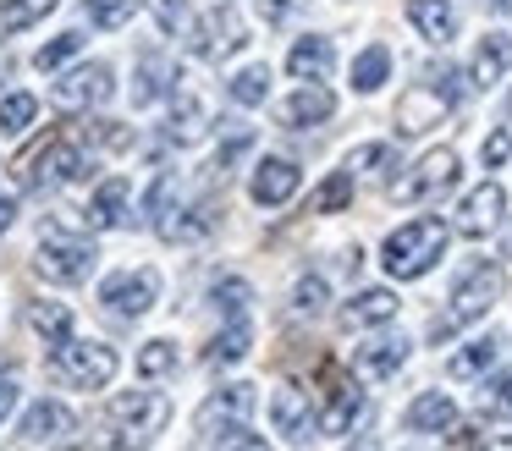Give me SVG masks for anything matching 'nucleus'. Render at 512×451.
Listing matches in <instances>:
<instances>
[{"mask_svg": "<svg viewBox=\"0 0 512 451\" xmlns=\"http://www.w3.org/2000/svg\"><path fill=\"white\" fill-rule=\"evenodd\" d=\"M446 237H452V226L435 215H419L408 220V226H397L386 237V248H380V264H386L397 281H419V275L435 270V259L446 253Z\"/></svg>", "mask_w": 512, "mask_h": 451, "instance_id": "obj_1", "label": "nucleus"}, {"mask_svg": "<svg viewBox=\"0 0 512 451\" xmlns=\"http://www.w3.org/2000/svg\"><path fill=\"white\" fill-rule=\"evenodd\" d=\"M496 297H501V270H496V264H474V270H468L463 281L452 286V297H446L452 308L430 319V341H446L452 330H463V325H474V319H485L490 308H496Z\"/></svg>", "mask_w": 512, "mask_h": 451, "instance_id": "obj_2", "label": "nucleus"}, {"mask_svg": "<svg viewBox=\"0 0 512 451\" xmlns=\"http://www.w3.org/2000/svg\"><path fill=\"white\" fill-rule=\"evenodd\" d=\"M83 176H89L83 149L78 143H61L56 132H45V138L17 160V182L23 187H61V182H83Z\"/></svg>", "mask_w": 512, "mask_h": 451, "instance_id": "obj_3", "label": "nucleus"}, {"mask_svg": "<svg viewBox=\"0 0 512 451\" xmlns=\"http://www.w3.org/2000/svg\"><path fill=\"white\" fill-rule=\"evenodd\" d=\"M116 347H105V341H67V347H56V358H50V374H56L61 385H72V391H100V385H111L116 374Z\"/></svg>", "mask_w": 512, "mask_h": 451, "instance_id": "obj_4", "label": "nucleus"}, {"mask_svg": "<svg viewBox=\"0 0 512 451\" xmlns=\"http://www.w3.org/2000/svg\"><path fill=\"white\" fill-rule=\"evenodd\" d=\"M463 77L457 72H441L435 83H419V88H408V94L397 99V132L402 138H413V132H430V127H441V116L463 99Z\"/></svg>", "mask_w": 512, "mask_h": 451, "instance_id": "obj_5", "label": "nucleus"}, {"mask_svg": "<svg viewBox=\"0 0 512 451\" xmlns=\"http://www.w3.org/2000/svg\"><path fill=\"white\" fill-rule=\"evenodd\" d=\"M94 259H100V253H94L89 237H45L34 253V270L56 286H78V281H89Z\"/></svg>", "mask_w": 512, "mask_h": 451, "instance_id": "obj_6", "label": "nucleus"}, {"mask_svg": "<svg viewBox=\"0 0 512 451\" xmlns=\"http://www.w3.org/2000/svg\"><path fill=\"white\" fill-rule=\"evenodd\" d=\"M358 413H364V391H358V380L347 369H336V363H325L320 369V429L325 435H347Z\"/></svg>", "mask_w": 512, "mask_h": 451, "instance_id": "obj_7", "label": "nucleus"}, {"mask_svg": "<svg viewBox=\"0 0 512 451\" xmlns=\"http://www.w3.org/2000/svg\"><path fill=\"white\" fill-rule=\"evenodd\" d=\"M188 44L204 55V61H226V55H237L248 44V28H243V17H237L232 6H210L188 28Z\"/></svg>", "mask_w": 512, "mask_h": 451, "instance_id": "obj_8", "label": "nucleus"}, {"mask_svg": "<svg viewBox=\"0 0 512 451\" xmlns=\"http://www.w3.org/2000/svg\"><path fill=\"white\" fill-rule=\"evenodd\" d=\"M155 297H160V275L155 270H116V275L100 281V303L111 308V314H122V319L149 314Z\"/></svg>", "mask_w": 512, "mask_h": 451, "instance_id": "obj_9", "label": "nucleus"}, {"mask_svg": "<svg viewBox=\"0 0 512 451\" xmlns=\"http://www.w3.org/2000/svg\"><path fill=\"white\" fill-rule=\"evenodd\" d=\"M457 171H463V165H457V149H430L408 176H402L397 187H391V198H397V204H419V198H430V193H441V187H452Z\"/></svg>", "mask_w": 512, "mask_h": 451, "instance_id": "obj_10", "label": "nucleus"}, {"mask_svg": "<svg viewBox=\"0 0 512 451\" xmlns=\"http://www.w3.org/2000/svg\"><path fill=\"white\" fill-rule=\"evenodd\" d=\"M166 418H171V402L160 391H122V396H111V424H122L127 435H160L166 429Z\"/></svg>", "mask_w": 512, "mask_h": 451, "instance_id": "obj_11", "label": "nucleus"}, {"mask_svg": "<svg viewBox=\"0 0 512 451\" xmlns=\"http://www.w3.org/2000/svg\"><path fill=\"white\" fill-rule=\"evenodd\" d=\"M501 220H507V193H501V182H479L474 193L457 204V220H452V226L463 231V237L479 242V237H490Z\"/></svg>", "mask_w": 512, "mask_h": 451, "instance_id": "obj_12", "label": "nucleus"}, {"mask_svg": "<svg viewBox=\"0 0 512 451\" xmlns=\"http://www.w3.org/2000/svg\"><path fill=\"white\" fill-rule=\"evenodd\" d=\"M270 424H276V435H287V440H309L314 435V424H320V413H314V402H309V391L303 385H276V396H270Z\"/></svg>", "mask_w": 512, "mask_h": 451, "instance_id": "obj_13", "label": "nucleus"}, {"mask_svg": "<svg viewBox=\"0 0 512 451\" xmlns=\"http://www.w3.org/2000/svg\"><path fill=\"white\" fill-rule=\"evenodd\" d=\"M56 105L61 110H89V105H105L111 99V66H100V61H89V66H72L67 77H61L56 88Z\"/></svg>", "mask_w": 512, "mask_h": 451, "instance_id": "obj_14", "label": "nucleus"}, {"mask_svg": "<svg viewBox=\"0 0 512 451\" xmlns=\"http://www.w3.org/2000/svg\"><path fill=\"white\" fill-rule=\"evenodd\" d=\"M408 363V341L402 336H369L364 347L353 352V369H358V380H369V385H380V380H391V374Z\"/></svg>", "mask_w": 512, "mask_h": 451, "instance_id": "obj_15", "label": "nucleus"}, {"mask_svg": "<svg viewBox=\"0 0 512 451\" xmlns=\"http://www.w3.org/2000/svg\"><path fill=\"white\" fill-rule=\"evenodd\" d=\"M221 215H226V209L215 204V198H204V204H188V209L160 215L155 226H160V237H166V242H199V237H210V231L221 226Z\"/></svg>", "mask_w": 512, "mask_h": 451, "instance_id": "obj_16", "label": "nucleus"}, {"mask_svg": "<svg viewBox=\"0 0 512 451\" xmlns=\"http://www.w3.org/2000/svg\"><path fill=\"white\" fill-rule=\"evenodd\" d=\"M397 292L391 286H364V292H353L347 297V308H342V325L347 330H369V325H386V319H397Z\"/></svg>", "mask_w": 512, "mask_h": 451, "instance_id": "obj_17", "label": "nucleus"}, {"mask_svg": "<svg viewBox=\"0 0 512 451\" xmlns=\"http://www.w3.org/2000/svg\"><path fill=\"white\" fill-rule=\"evenodd\" d=\"M298 182H303V171H298L292 160H259V171H254V182H248V193H254V204L276 209V204H287V198L298 193Z\"/></svg>", "mask_w": 512, "mask_h": 451, "instance_id": "obj_18", "label": "nucleus"}, {"mask_svg": "<svg viewBox=\"0 0 512 451\" xmlns=\"http://www.w3.org/2000/svg\"><path fill=\"white\" fill-rule=\"evenodd\" d=\"M512 66V33H485L474 50V61H468V83L474 88H496L501 77H507Z\"/></svg>", "mask_w": 512, "mask_h": 451, "instance_id": "obj_19", "label": "nucleus"}, {"mask_svg": "<svg viewBox=\"0 0 512 451\" xmlns=\"http://www.w3.org/2000/svg\"><path fill=\"white\" fill-rule=\"evenodd\" d=\"M331 66H336V44L325 39V33L298 39V44H292V55H287V72L303 77V83H325V77H331Z\"/></svg>", "mask_w": 512, "mask_h": 451, "instance_id": "obj_20", "label": "nucleus"}, {"mask_svg": "<svg viewBox=\"0 0 512 451\" xmlns=\"http://www.w3.org/2000/svg\"><path fill=\"white\" fill-rule=\"evenodd\" d=\"M457 424V402L446 391H419L408 402V429L413 435H441V429Z\"/></svg>", "mask_w": 512, "mask_h": 451, "instance_id": "obj_21", "label": "nucleus"}, {"mask_svg": "<svg viewBox=\"0 0 512 451\" xmlns=\"http://www.w3.org/2000/svg\"><path fill=\"white\" fill-rule=\"evenodd\" d=\"M254 413V385H221L210 402L199 407V429H215V424H243Z\"/></svg>", "mask_w": 512, "mask_h": 451, "instance_id": "obj_22", "label": "nucleus"}, {"mask_svg": "<svg viewBox=\"0 0 512 451\" xmlns=\"http://www.w3.org/2000/svg\"><path fill=\"white\" fill-rule=\"evenodd\" d=\"M331 110H336L331 88H325V83H303L298 94L281 105V121H287V127H314V121H325Z\"/></svg>", "mask_w": 512, "mask_h": 451, "instance_id": "obj_23", "label": "nucleus"}, {"mask_svg": "<svg viewBox=\"0 0 512 451\" xmlns=\"http://www.w3.org/2000/svg\"><path fill=\"white\" fill-rule=\"evenodd\" d=\"M72 424H78V418H72L61 402H34V407L23 413V429H17V435L39 446V440H61V435H72Z\"/></svg>", "mask_w": 512, "mask_h": 451, "instance_id": "obj_24", "label": "nucleus"}, {"mask_svg": "<svg viewBox=\"0 0 512 451\" xmlns=\"http://www.w3.org/2000/svg\"><path fill=\"white\" fill-rule=\"evenodd\" d=\"M408 22L424 33L430 44H446L457 33V11L452 0H408Z\"/></svg>", "mask_w": 512, "mask_h": 451, "instance_id": "obj_25", "label": "nucleus"}, {"mask_svg": "<svg viewBox=\"0 0 512 451\" xmlns=\"http://www.w3.org/2000/svg\"><path fill=\"white\" fill-rule=\"evenodd\" d=\"M127 198H133V187H127V176H111V182H100V193H94L89 204V226L111 231L127 220Z\"/></svg>", "mask_w": 512, "mask_h": 451, "instance_id": "obj_26", "label": "nucleus"}, {"mask_svg": "<svg viewBox=\"0 0 512 451\" xmlns=\"http://www.w3.org/2000/svg\"><path fill=\"white\" fill-rule=\"evenodd\" d=\"M166 88H177V66L166 61L160 50H149L144 61H138V88H133V105H155Z\"/></svg>", "mask_w": 512, "mask_h": 451, "instance_id": "obj_27", "label": "nucleus"}, {"mask_svg": "<svg viewBox=\"0 0 512 451\" xmlns=\"http://www.w3.org/2000/svg\"><path fill=\"white\" fill-rule=\"evenodd\" d=\"M28 325H34L39 341L56 352V347H67V341H72V308H67V303H34Z\"/></svg>", "mask_w": 512, "mask_h": 451, "instance_id": "obj_28", "label": "nucleus"}, {"mask_svg": "<svg viewBox=\"0 0 512 451\" xmlns=\"http://www.w3.org/2000/svg\"><path fill=\"white\" fill-rule=\"evenodd\" d=\"M204 132H210V110H204L193 94H182V99H177V110H171L166 138H171V143H199Z\"/></svg>", "mask_w": 512, "mask_h": 451, "instance_id": "obj_29", "label": "nucleus"}, {"mask_svg": "<svg viewBox=\"0 0 512 451\" xmlns=\"http://www.w3.org/2000/svg\"><path fill=\"white\" fill-rule=\"evenodd\" d=\"M347 204H353V165H347V171H331L320 187H314L309 215H336V209H347Z\"/></svg>", "mask_w": 512, "mask_h": 451, "instance_id": "obj_30", "label": "nucleus"}, {"mask_svg": "<svg viewBox=\"0 0 512 451\" xmlns=\"http://www.w3.org/2000/svg\"><path fill=\"white\" fill-rule=\"evenodd\" d=\"M210 303L221 308L226 319H248V303H254V286H248L243 275H215V286H210Z\"/></svg>", "mask_w": 512, "mask_h": 451, "instance_id": "obj_31", "label": "nucleus"}, {"mask_svg": "<svg viewBox=\"0 0 512 451\" xmlns=\"http://www.w3.org/2000/svg\"><path fill=\"white\" fill-rule=\"evenodd\" d=\"M496 341L490 336H479V341H468L463 352H452V358H446V374H452V380H474V374H485L490 363H496Z\"/></svg>", "mask_w": 512, "mask_h": 451, "instance_id": "obj_32", "label": "nucleus"}, {"mask_svg": "<svg viewBox=\"0 0 512 451\" xmlns=\"http://www.w3.org/2000/svg\"><path fill=\"white\" fill-rule=\"evenodd\" d=\"M248 347H254V330H248V319H232V325L221 330V336L210 341V363L221 369V363H243Z\"/></svg>", "mask_w": 512, "mask_h": 451, "instance_id": "obj_33", "label": "nucleus"}, {"mask_svg": "<svg viewBox=\"0 0 512 451\" xmlns=\"http://www.w3.org/2000/svg\"><path fill=\"white\" fill-rule=\"evenodd\" d=\"M386 72H391V50L386 44H369V50L353 61V88L358 94H375V88L386 83Z\"/></svg>", "mask_w": 512, "mask_h": 451, "instance_id": "obj_34", "label": "nucleus"}, {"mask_svg": "<svg viewBox=\"0 0 512 451\" xmlns=\"http://www.w3.org/2000/svg\"><path fill=\"white\" fill-rule=\"evenodd\" d=\"M226 94H232L237 105H265L270 99V66H243V72L226 83Z\"/></svg>", "mask_w": 512, "mask_h": 451, "instance_id": "obj_35", "label": "nucleus"}, {"mask_svg": "<svg viewBox=\"0 0 512 451\" xmlns=\"http://www.w3.org/2000/svg\"><path fill=\"white\" fill-rule=\"evenodd\" d=\"M61 0H6L0 6V33H17V28H34L39 17H50Z\"/></svg>", "mask_w": 512, "mask_h": 451, "instance_id": "obj_36", "label": "nucleus"}, {"mask_svg": "<svg viewBox=\"0 0 512 451\" xmlns=\"http://www.w3.org/2000/svg\"><path fill=\"white\" fill-rule=\"evenodd\" d=\"M177 369V347H171V341H144V347H138V374H144V380H160V374H171Z\"/></svg>", "mask_w": 512, "mask_h": 451, "instance_id": "obj_37", "label": "nucleus"}, {"mask_svg": "<svg viewBox=\"0 0 512 451\" xmlns=\"http://www.w3.org/2000/svg\"><path fill=\"white\" fill-rule=\"evenodd\" d=\"M78 50H83V33H56V39L34 55V66H39V72H61V66H67Z\"/></svg>", "mask_w": 512, "mask_h": 451, "instance_id": "obj_38", "label": "nucleus"}, {"mask_svg": "<svg viewBox=\"0 0 512 451\" xmlns=\"http://www.w3.org/2000/svg\"><path fill=\"white\" fill-rule=\"evenodd\" d=\"M133 11H138V0H83V17H89L94 28H122Z\"/></svg>", "mask_w": 512, "mask_h": 451, "instance_id": "obj_39", "label": "nucleus"}, {"mask_svg": "<svg viewBox=\"0 0 512 451\" xmlns=\"http://www.w3.org/2000/svg\"><path fill=\"white\" fill-rule=\"evenodd\" d=\"M34 110H39L34 94H6L0 99V132H23L34 121Z\"/></svg>", "mask_w": 512, "mask_h": 451, "instance_id": "obj_40", "label": "nucleus"}, {"mask_svg": "<svg viewBox=\"0 0 512 451\" xmlns=\"http://www.w3.org/2000/svg\"><path fill=\"white\" fill-rule=\"evenodd\" d=\"M215 451H270V440L254 435L248 424H226L221 440H215Z\"/></svg>", "mask_w": 512, "mask_h": 451, "instance_id": "obj_41", "label": "nucleus"}, {"mask_svg": "<svg viewBox=\"0 0 512 451\" xmlns=\"http://www.w3.org/2000/svg\"><path fill=\"white\" fill-rule=\"evenodd\" d=\"M325 297H331V292H325V281H320V275H303V281L292 286V308H298V314H320V308H325Z\"/></svg>", "mask_w": 512, "mask_h": 451, "instance_id": "obj_42", "label": "nucleus"}, {"mask_svg": "<svg viewBox=\"0 0 512 451\" xmlns=\"http://www.w3.org/2000/svg\"><path fill=\"white\" fill-rule=\"evenodd\" d=\"M248 149H254V132H248V127H232V138L221 143V154H215V165H210V171H221V176H226V171H232V165L243 160Z\"/></svg>", "mask_w": 512, "mask_h": 451, "instance_id": "obj_43", "label": "nucleus"}, {"mask_svg": "<svg viewBox=\"0 0 512 451\" xmlns=\"http://www.w3.org/2000/svg\"><path fill=\"white\" fill-rule=\"evenodd\" d=\"M485 407H496V413H512V369H501L496 380H490V396Z\"/></svg>", "mask_w": 512, "mask_h": 451, "instance_id": "obj_44", "label": "nucleus"}, {"mask_svg": "<svg viewBox=\"0 0 512 451\" xmlns=\"http://www.w3.org/2000/svg\"><path fill=\"white\" fill-rule=\"evenodd\" d=\"M507 154H512V138H507V132H490V138H485V165L496 171V165H507Z\"/></svg>", "mask_w": 512, "mask_h": 451, "instance_id": "obj_45", "label": "nucleus"}, {"mask_svg": "<svg viewBox=\"0 0 512 451\" xmlns=\"http://www.w3.org/2000/svg\"><path fill=\"white\" fill-rule=\"evenodd\" d=\"M441 451H485V435H479V429H457Z\"/></svg>", "mask_w": 512, "mask_h": 451, "instance_id": "obj_46", "label": "nucleus"}, {"mask_svg": "<svg viewBox=\"0 0 512 451\" xmlns=\"http://www.w3.org/2000/svg\"><path fill=\"white\" fill-rule=\"evenodd\" d=\"M298 6H303V0H259V17H265V22H281V17H292Z\"/></svg>", "mask_w": 512, "mask_h": 451, "instance_id": "obj_47", "label": "nucleus"}, {"mask_svg": "<svg viewBox=\"0 0 512 451\" xmlns=\"http://www.w3.org/2000/svg\"><path fill=\"white\" fill-rule=\"evenodd\" d=\"M12 407H17V380L12 374H0V418L12 413Z\"/></svg>", "mask_w": 512, "mask_h": 451, "instance_id": "obj_48", "label": "nucleus"}, {"mask_svg": "<svg viewBox=\"0 0 512 451\" xmlns=\"http://www.w3.org/2000/svg\"><path fill=\"white\" fill-rule=\"evenodd\" d=\"M94 451H138V446H133V440H127V435H105V440H100V446H94Z\"/></svg>", "mask_w": 512, "mask_h": 451, "instance_id": "obj_49", "label": "nucleus"}, {"mask_svg": "<svg viewBox=\"0 0 512 451\" xmlns=\"http://www.w3.org/2000/svg\"><path fill=\"white\" fill-rule=\"evenodd\" d=\"M155 6H160V17H166V28H171V22H182V0H155Z\"/></svg>", "mask_w": 512, "mask_h": 451, "instance_id": "obj_50", "label": "nucleus"}, {"mask_svg": "<svg viewBox=\"0 0 512 451\" xmlns=\"http://www.w3.org/2000/svg\"><path fill=\"white\" fill-rule=\"evenodd\" d=\"M12 220H17V204H12V198H0V231L12 226Z\"/></svg>", "mask_w": 512, "mask_h": 451, "instance_id": "obj_51", "label": "nucleus"}, {"mask_svg": "<svg viewBox=\"0 0 512 451\" xmlns=\"http://www.w3.org/2000/svg\"><path fill=\"white\" fill-rule=\"evenodd\" d=\"M485 451H512V435H496V440H485Z\"/></svg>", "mask_w": 512, "mask_h": 451, "instance_id": "obj_52", "label": "nucleus"}, {"mask_svg": "<svg viewBox=\"0 0 512 451\" xmlns=\"http://www.w3.org/2000/svg\"><path fill=\"white\" fill-rule=\"evenodd\" d=\"M347 451H386V446H380V440H353Z\"/></svg>", "mask_w": 512, "mask_h": 451, "instance_id": "obj_53", "label": "nucleus"}, {"mask_svg": "<svg viewBox=\"0 0 512 451\" xmlns=\"http://www.w3.org/2000/svg\"><path fill=\"white\" fill-rule=\"evenodd\" d=\"M485 6L490 11H507V17H512V0H485Z\"/></svg>", "mask_w": 512, "mask_h": 451, "instance_id": "obj_54", "label": "nucleus"}, {"mask_svg": "<svg viewBox=\"0 0 512 451\" xmlns=\"http://www.w3.org/2000/svg\"><path fill=\"white\" fill-rule=\"evenodd\" d=\"M507 259H512V237H507Z\"/></svg>", "mask_w": 512, "mask_h": 451, "instance_id": "obj_55", "label": "nucleus"}, {"mask_svg": "<svg viewBox=\"0 0 512 451\" xmlns=\"http://www.w3.org/2000/svg\"><path fill=\"white\" fill-rule=\"evenodd\" d=\"M507 105H512V94H507Z\"/></svg>", "mask_w": 512, "mask_h": 451, "instance_id": "obj_56", "label": "nucleus"}]
</instances>
